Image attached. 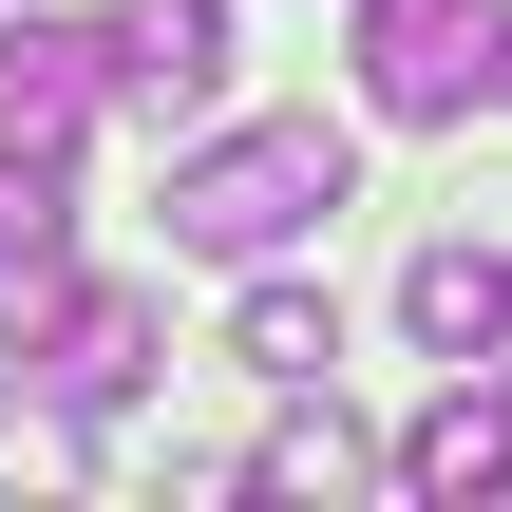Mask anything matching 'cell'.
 I'll use <instances>...</instances> for the list:
<instances>
[{
	"label": "cell",
	"instance_id": "9",
	"mask_svg": "<svg viewBox=\"0 0 512 512\" xmlns=\"http://www.w3.org/2000/svg\"><path fill=\"white\" fill-rule=\"evenodd\" d=\"M380 475V437L342 418V380H304L285 418H266V456H247V494H361Z\"/></svg>",
	"mask_w": 512,
	"mask_h": 512
},
{
	"label": "cell",
	"instance_id": "4",
	"mask_svg": "<svg viewBox=\"0 0 512 512\" xmlns=\"http://www.w3.org/2000/svg\"><path fill=\"white\" fill-rule=\"evenodd\" d=\"M95 57H114V114L190 133V114L228 95V0H114V19H95Z\"/></svg>",
	"mask_w": 512,
	"mask_h": 512
},
{
	"label": "cell",
	"instance_id": "7",
	"mask_svg": "<svg viewBox=\"0 0 512 512\" xmlns=\"http://www.w3.org/2000/svg\"><path fill=\"white\" fill-rule=\"evenodd\" d=\"M399 323H418V361H494V342H512V247L437 228V247L399 266Z\"/></svg>",
	"mask_w": 512,
	"mask_h": 512
},
{
	"label": "cell",
	"instance_id": "2",
	"mask_svg": "<svg viewBox=\"0 0 512 512\" xmlns=\"http://www.w3.org/2000/svg\"><path fill=\"white\" fill-rule=\"evenodd\" d=\"M494 95V0H361V114L380 133H456Z\"/></svg>",
	"mask_w": 512,
	"mask_h": 512
},
{
	"label": "cell",
	"instance_id": "3",
	"mask_svg": "<svg viewBox=\"0 0 512 512\" xmlns=\"http://www.w3.org/2000/svg\"><path fill=\"white\" fill-rule=\"evenodd\" d=\"M114 114V57L95 19H0V171H76Z\"/></svg>",
	"mask_w": 512,
	"mask_h": 512
},
{
	"label": "cell",
	"instance_id": "1",
	"mask_svg": "<svg viewBox=\"0 0 512 512\" xmlns=\"http://www.w3.org/2000/svg\"><path fill=\"white\" fill-rule=\"evenodd\" d=\"M152 209H171V247H190V266H285L304 228H342V209H361V133H342V114H247V133H190Z\"/></svg>",
	"mask_w": 512,
	"mask_h": 512
},
{
	"label": "cell",
	"instance_id": "11",
	"mask_svg": "<svg viewBox=\"0 0 512 512\" xmlns=\"http://www.w3.org/2000/svg\"><path fill=\"white\" fill-rule=\"evenodd\" d=\"M494 380H512V342H494Z\"/></svg>",
	"mask_w": 512,
	"mask_h": 512
},
{
	"label": "cell",
	"instance_id": "6",
	"mask_svg": "<svg viewBox=\"0 0 512 512\" xmlns=\"http://www.w3.org/2000/svg\"><path fill=\"white\" fill-rule=\"evenodd\" d=\"M0 380H38L57 418H114V399L152 380V304H133V285H57V323H38Z\"/></svg>",
	"mask_w": 512,
	"mask_h": 512
},
{
	"label": "cell",
	"instance_id": "10",
	"mask_svg": "<svg viewBox=\"0 0 512 512\" xmlns=\"http://www.w3.org/2000/svg\"><path fill=\"white\" fill-rule=\"evenodd\" d=\"M494 95H512V0H494Z\"/></svg>",
	"mask_w": 512,
	"mask_h": 512
},
{
	"label": "cell",
	"instance_id": "8",
	"mask_svg": "<svg viewBox=\"0 0 512 512\" xmlns=\"http://www.w3.org/2000/svg\"><path fill=\"white\" fill-rule=\"evenodd\" d=\"M228 361H247L266 399H304V380H342V304H323V285H285V266H247V304H228Z\"/></svg>",
	"mask_w": 512,
	"mask_h": 512
},
{
	"label": "cell",
	"instance_id": "5",
	"mask_svg": "<svg viewBox=\"0 0 512 512\" xmlns=\"http://www.w3.org/2000/svg\"><path fill=\"white\" fill-rule=\"evenodd\" d=\"M380 475H399L418 512H494V494H512V380H475V361H456V380L399 418V456H380Z\"/></svg>",
	"mask_w": 512,
	"mask_h": 512
}]
</instances>
